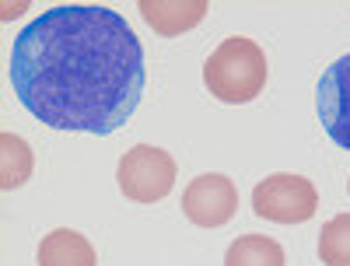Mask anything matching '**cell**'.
<instances>
[{
  "label": "cell",
  "mask_w": 350,
  "mask_h": 266,
  "mask_svg": "<svg viewBox=\"0 0 350 266\" xmlns=\"http://www.w3.org/2000/svg\"><path fill=\"white\" fill-rule=\"evenodd\" d=\"M183 211L196 228H224L239 211V189L221 172H207L183 189Z\"/></svg>",
  "instance_id": "5"
},
{
  "label": "cell",
  "mask_w": 350,
  "mask_h": 266,
  "mask_svg": "<svg viewBox=\"0 0 350 266\" xmlns=\"http://www.w3.org/2000/svg\"><path fill=\"white\" fill-rule=\"evenodd\" d=\"M267 77H270L267 53L245 36L224 39L203 64V84L224 105H245L259 98V92L267 88Z\"/></svg>",
  "instance_id": "2"
},
{
  "label": "cell",
  "mask_w": 350,
  "mask_h": 266,
  "mask_svg": "<svg viewBox=\"0 0 350 266\" xmlns=\"http://www.w3.org/2000/svg\"><path fill=\"white\" fill-rule=\"evenodd\" d=\"M252 211L262 221L273 224H305L319 211V193L305 175L295 172H277L267 175L252 189Z\"/></svg>",
  "instance_id": "3"
},
{
  "label": "cell",
  "mask_w": 350,
  "mask_h": 266,
  "mask_svg": "<svg viewBox=\"0 0 350 266\" xmlns=\"http://www.w3.org/2000/svg\"><path fill=\"white\" fill-rule=\"evenodd\" d=\"M11 84L42 127L105 137L144 98V46L109 8H49L14 39Z\"/></svg>",
  "instance_id": "1"
},
{
  "label": "cell",
  "mask_w": 350,
  "mask_h": 266,
  "mask_svg": "<svg viewBox=\"0 0 350 266\" xmlns=\"http://www.w3.org/2000/svg\"><path fill=\"white\" fill-rule=\"evenodd\" d=\"M319 120H323L326 133L333 144L350 151V53L340 56L329 70L319 77Z\"/></svg>",
  "instance_id": "6"
},
{
  "label": "cell",
  "mask_w": 350,
  "mask_h": 266,
  "mask_svg": "<svg viewBox=\"0 0 350 266\" xmlns=\"http://www.w3.org/2000/svg\"><path fill=\"white\" fill-rule=\"evenodd\" d=\"M32 175V147L14 133H0V186L18 189Z\"/></svg>",
  "instance_id": "10"
},
{
  "label": "cell",
  "mask_w": 350,
  "mask_h": 266,
  "mask_svg": "<svg viewBox=\"0 0 350 266\" xmlns=\"http://www.w3.org/2000/svg\"><path fill=\"white\" fill-rule=\"evenodd\" d=\"M211 11L207 0H140V14L158 36H183Z\"/></svg>",
  "instance_id": "7"
},
{
  "label": "cell",
  "mask_w": 350,
  "mask_h": 266,
  "mask_svg": "<svg viewBox=\"0 0 350 266\" xmlns=\"http://www.w3.org/2000/svg\"><path fill=\"white\" fill-rule=\"evenodd\" d=\"M224 266H287V256L270 235H242L228 245Z\"/></svg>",
  "instance_id": "9"
},
{
  "label": "cell",
  "mask_w": 350,
  "mask_h": 266,
  "mask_svg": "<svg viewBox=\"0 0 350 266\" xmlns=\"http://www.w3.org/2000/svg\"><path fill=\"white\" fill-rule=\"evenodd\" d=\"M39 266H98V256L81 231L56 228L39 245Z\"/></svg>",
  "instance_id": "8"
},
{
  "label": "cell",
  "mask_w": 350,
  "mask_h": 266,
  "mask_svg": "<svg viewBox=\"0 0 350 266\" xmlns=\"http://www.w3.org/2000/svg\"><path fill=\"white\" fill-rule=\"evenodd\" d=\"M319 259H323V266H350V214H336L323 224Z\"/></svg>",
  "instance_id": "11"
},
{
  "label": "cell",
  "mask_w": 350,
  "mask_h": 266,
  "mask_svg": "<svg viewBox=\"0 0 350 266\" xmlns=\"http://www.w3.org/2000/svg\"><path fill=\"white\" fill-rule=\"evenodd\" d=\"M347 189H350V183H347Z\"/></svg>",
  "instance_id": "12"
},
{
  "label": "cell",
  "mask_w": 350,
  "mask_h": 266,
  "mask_svg": "<svg viewBox=\"0 0 350 266\" xmlns=\"http://www.w3.org/2000/svg\"><path fill=\"white\" fill-rule=\"evenodd\" d=\"M116 183L133 203H158L175 186V158L154 144H137L120 158Z\"/></svg>",
  "instance_id": "4"
}]
</instances>
